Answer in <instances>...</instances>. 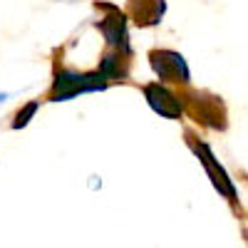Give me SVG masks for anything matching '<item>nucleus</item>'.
I'll return each mask as SVG.
<instances>
[{
    "label": "nucleus",
    "mask_w": 248,
    "mask_h": 248,
    "mask_svg": "<svg viewBox=\"0 0 248 248\" xmlns=\"http://www.w3.org/2000/svg\"><path fill=\"white\" fill-rule=\"evenodd\" d=\"M107 87V79L102 77L99 72L92 75H79V72H70V70H62L55 75V85H52V102H67L77 94H85V92H97V90H105Z\"/></svg>",
    "instance_id": "f257e3e1"
},
{
    "label": "nucleus",
    "mask_w": 248,
    "mask_h": 248,
    "mask_svg": "<svg viewBox=\"0 0 248 248\" xmlns=\"http://www.w3.org/2000/svg\"><path fill=\"white\" fill-rule=\"evenodd\" d=\"M97 5L109 13V17L99 20L97 28L102 30V35L107 37L109 45H114L124 57H129L132 50H129V43H127V17H124V13H119L114 5H105V3H97Z\"/></svg>",
    "instance_id": "f03ea898"
},
{
    "label": "nucleus",
    "mask_w": 248,
    "mask_h": 248,
    "mask_svg": "<svg viewBox=\"0 0 248 248\" xmlns=\"http://www.w3.org/2000/svg\"><path fill=\"white\" fill-rule=\"evenodd\" d=\"M149 60H152V67L159 75V79L181 82V85L189 82V67H186V60L179 52H174V50H154L149 55Z\"/></svg>",
    "instance_id": "7ed1b4c3"
},
{
    "label": "nucleus",
    "mask_w": 248,
    "mask_h": 248,
    "mask_svg": "<svg viewBox=\"0 0 248 248\" xmlns=\"http://www.w3.org/2000/svg\"><path fill=\"white\" fill-rule=\"evenodd\" d=\"M144 97H147L149 107L156 114H161V117L176 119L181 114V99L171 90H167V87H161V85H147V87H144Z\"/></svg>",
    "instance_id": "20e7f679"
},
{
    "label": "nucleus",
    "mask_w": 248,
    "mask_h": 248,
    "mask_svg": "<svg viewBox=\"0 0 248 248\" xmlns=\"http://www.w3.org/2000/svg\"><path fill=\"white\" fill-rule=\"evenodd\" d=\"M194 152L199 154V159H201V164L206 167V171H209V176H211V181H214L216 189H218L226 199H236V186H233V181L229 179V174L218 167V161L214 159L211 149L206 147V144H194Z\"/></svg>",
    "instance_id": "39448f33"
},
{
    "label": "nucleus",
    "mask_w": 248,
    "mask_h": 248,
    "mask_svg": "<svg viewBox=\"0 0 248 248\" xmlns=\"http://www.w3.org/2000/svg\"><path fill=\"white\" fill-rule=\"evenodd\" d=\"M139 25H156L164 15V0H132Z\"/></svg>",
    "instance_id": "423d86ee"
},
{
    "label": "nucleus",
    "mask_w": 248,
    "mask_h": 248,
    "mask_svg": "<svg viewBox=\"0 0 248 248\" xmlns=\"http://www.w3.org/2000/svg\"><path fill=\"white\" fill-rule=\"evenodd\" d=\"M37 112V102H30V105L23 107V112H17L15 122H13V129H20V127H25V124L30 122V117Z\"/></svg>",
    "instance_id": "0eeeda50"
},
{
    "label": "nucleus",
    "mask_w": 248,
    "mask_h": 248,
    "mask_svg": "<svg viewBox=\"0 0 248 248\" xmlns=\"http://www.w3.org/2000/svg\"><path fill=\"white\" fill-rule=\"evenodd\" d=\"M3 99H5V94H0V102H3Z\"/></svg>",
    "instance_id": "6e6552de"
}]
</instances>
